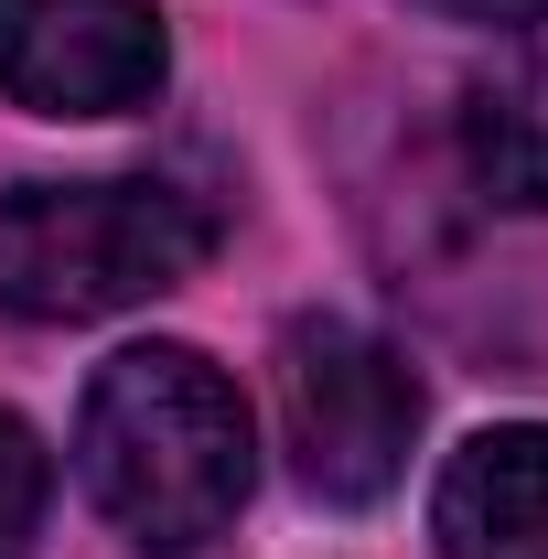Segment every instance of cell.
Wrapping results in <instances>:
<instances>
[{
  "mask_svg": "<svg viewBox=\"0 0 548 559\" xmlns=\"http://www.w3.org/2000/svg\"><path fill=\"white\" fill-rule=\"evenodd\" d=\"M75 474L140 549H205L259 485L248 399L194 345H130L75 409Z\"/></svg>",
  "mask_w": 548,
  "mask_h": 559,
  "instance_id": "6da1fadb",
  "label": "cell"
},
{
  "mask_svg": "<svg viewBox=\"0 0 548 559\" xmlns=\"http://www.w3.org/2000/svg\"><path fill=\"white\" fill-rule=\"evenodd\" d=\"M215 215L183 183L97 173V183H11L0 194V312L22 323H108L205 270Z\"/></svg>",
  "mask_w": 548,
  "mask_h": 559,
  "instance_id": "7a4b0ae2",
  "label": "cell"
},
{
  "mask_svg": "<svg viewBox=\"0 0 548 559\" xmlns=\"http://www.w3.org/2000/svg\"><path fill=\"white\" fill-rule=\"evenodd\" d=\"M270 399H279V452L301 495L323 506H377L409 474L419 441V377L398 366V345H377L344 312H301L270 355Z\"/></svg>",
  "mask_w": 548,
  "mask_h": 559,
  "instance_id": "3957f363",
  "label": "cell"
},
{
  "mask_svg": "<svg viewBox=\"0 0 548 559\" xmlns=\"http://www.w3.org/2000/svg\"><path fill=\"white\" fill-rule=\"evenodd\" d=\"M172 75L151 0H0V97L33 119H119Z\"/></svg>",
  "mask_w": 548,
  "mask_h": 559,
  "instance_id": "277c9868",
  "label": "cell"
},
{
  "mask_svg": "<svg viewBox=\"0 0 548 559\" xmlns=\"http://www.w3.org/2000/svg\"><path fill=\"white\" fill-rule=\"evenodd\" d=\"M441 559H548V430H474L430 495Z\"/></svg>",
  "mask_w": 548,
  "mask_h": 559,
  "instance_id": "5b68a950",
  "label": "cell"
},
{
  "mask_svg": "<svg viewBox=\"0 0 548 559\" xmlns=\"http://www.w3.org/2000/svg\"><path fill=\"white\" fill-rule=\"evenodd\" d=\"M463 173L495 205L548 215V55L495 66L463 86Z\"/></svg>",
  "mask_w": 548,
  "mask_h": 559,
  "instance_id": "8992f818",
  "label": "cell"
},
{
  "mask_svg": "<svg viewBox=\"0 0 548 559\" xmlns=\"http://www.w3.org/2000/svg\"><path fill=\"white\" fill-rule=\"evenodd\" d=\"M44 506H55V463H44V441H33L22 419L0 409V559H33Z\"/></svg>",
  "mask_w": 548,
  "mask_h": 559,
  "instance_id": "52a82bcc",
  "label": "cell"
},
{
  "mask_svg": "<svg viewBox=\"0 0 548 559\" xmlns=\"http://www.w3.org/2000/svg\"><path fill=\"white\" fill-rule=\"evenodd\" d=\"M430 11H452V22H495V33H516V22H548V0H430Z\"/></svg>",
  "mask_w": 548,
  "mask_h": 559,
  "instance_id": "ba28073f",
  "label": "cell"
}]
</instances>
